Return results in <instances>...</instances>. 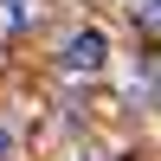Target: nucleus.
I'll return each instance as SVG.
<instances>
[{"label": "nucleus", "mask_w": 161, "mask_h": 161, "mask_svg": "<svg viewBox=\"0 0 161 161\" xmlns=\"http://www.w3.org/2000/svg\"><path fill=\"white\" fill-rule=\"evenodd\" d=\"M0 155H7V129H0Z\"/></svg>", "instance_id": "nucleus-4"}, {"label": "nucleus", "mask_w": 161, "mask_h": 161, "mask_svg": "<svg viewBox=\"0 0 161 161\" xmlns=\"http://www.w3.org/2000/svg\"><path fill=\"white\" fill-rule=\"evenodd\" d=\"M129 13H136V26L161 32V0H129Z\"/></svg>", "instance_id": "nucleus-3"}, {"label": "nucleus", "mask_w": 161, "mask_h": 161, "mask_svg": "<svg viewBox=\"0 0 161 161\" xmlns=\"http://www.w3.org/2000/svg\"><path fill=\"white\" fill-rule=\"evenodd\" d=\"M39 19V0H0V32H26Z\"/></svg>", "instance_id": "nucleus-2"}, {"label": "nucleus", "mask_w": 161, "mask_h": 161, "mask_svg": "<svg viewBox=\"0 0 161 161\" xmlns=\"http://www.w3.org/2000/svg\"><path fill=\"white\" fill-rule=\"evenodd\" d=\"M103 52H110V39H103V32H77L71 45H64V71H77V77H90V71L103 64Z\"/></svg>", "instance_id": "nucleus-1"}]
</instances>
